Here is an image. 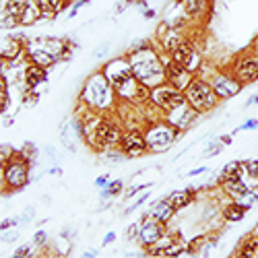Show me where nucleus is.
Returning <instances> with one entry per match:
<instances>
[{
	"label": "nucleus",
	"mask_w": 258,
	"mask_h": 258,
	"mask_svg": "<svg viewBox=\"0 0 258 258\" xmlns=\"http://www.w3.org/2000/svg\"><path fill=\"white\" fill-rule=\"evenodd\" d=\"M77 101H81L85 107H89L93 112L110 114V112H116L118 95H116V89L112 87V83L101 73V69H97L83 81Z\"/></svg>",
	"instance_id": "f257e3e1"
},
{
	"label": "nucleus",
	"mask_w": 258,
	"mask_h": 258,
	"mask_svg": "<svg viewBox=\"0 0 258 258\" xmlns=\"http://www.w3.org/2000/svg\"><path fill=\"white\" fill-rule=\"evenodd\" d=\"M126 56H128V62H131L135 79L141 81L143 85H147L149 89L165 83L163 56H161V50L155 46V41H151V44L145 48L126 52Z\"/></svg>",
	"instance_id": "f03ea898"
},
{
	"label": "nucleus",
	"mask_w": 258,
	"mask_h": 258,
	"mask_svg": "<svg viewBox=\"0 0 258 258\" xmlns=\"http://www.w3.org/2000/svg\"><path fill=\"white\" fill-rule=\"evenodd\" d=\"M124 135V124L116 116V112L110 114H101L93 131L85 137V145H87L93 153H101L105 149L118 147Z\"/></svg>",
	"instance_id": "7ed1b4c3"
},
{
	"label": "nucleus",
	"mask_w": 258,
	"mask_h": 258,
	"mask_svg": "<svg viewBox=\"0 0 258 258\" xmlns=\"http://www.w3.org/2000/svg\"><path fill=\"white\" fill-rule=\"evenodd\" d=\"M184 95H186L188 105L201 116H207V114L215 112L219 107V103H221L217 93L213 91L211 81L207 77H203V75H197L195 79H192V83L186 87Z\"/></svg>",
	"instance_id": "20e7f679"
},
{
	"label": "nucleus",
	"mask_w": 258,
	"mask_h": 258,
	"mask_svg": "<svg viewBox=\"0 0 258 258\" xmlns=\"http://www.w3.org/2000/svg\"><path fill=\"white\" fill-rule=\"evenodd\" d=\"M31 167L33 165L21 155L19 149L11 159L3 161V195L5 197L23 190L31 182Z\"/></svg>",
	"instance_id": "39448f33"
},
{
	"label": "nucleus",
	"mask_w": 258,
	"mask_h": 258,
	"mask_svg": "<svg viewBox=\"0 0 258 258\" xmlns=\"http://www.w3.org/2000/svg\"><path fill=\"white\" fill-rule=\"evenodd\" d=\"M143 131H145L149 153H153V155L169 151V149L178 143V139L182 137V133L178 128H174L165 118H157V120L147 122Z\"/></svg>",
	"instance_id": "423d86ee"
},
{
	"label": "nucleus",
	"mask_w": 258,
	"mask_h": 258,
	"mask_svg": "<svg viewBox=\"0 0 258 258\" xmlns=\"http://www.w3.org/2000/svg\"><path fill=\"white\" fill-rule=\"evenodd\" d=\"M169 58L174 60L176 64H180V67H184L186 71H190L192 75H201V71L205 69V58L199 50V44L197 39L192 37L190 33L184 37L182 44L169 54Z\"/></svg>",
	"instance_id": "0eeeda50"
},
{
	"label": "nucleus",
	"mask_w": 258,
	"mask_h": 258,
	"mask_svg": "<svg viewBox=\"0 0 258 258\" xmlns=\"http://www.w3.org/2000/svg\"><path fill=\"white\" fill-rule=\"evenodd\" d=\"M207 79L211 81L213 91L217 93V97H219L221 101H227V99L238 97V95L242 93V89H244V85L231 75L229 69H217V71L209 73Z\"/></svg>",
	"instance_id": "6e6552de"
},
{
	"label": "nucleus",
	"mask_w": 258,
	"mask_h": 258,
	"mask_svg": "<svg viewBox=\"0 0 258 258\" xmlns=\"http://www.w3.org/2000/svg\"><path fill=\"white\" fill-rule=\"evenodd\" d=\"M227 69L246 87V85H252L258 81V56L250 50H244L238 56H233Z\"/></svg>",
	"instance_id": "1a4fd4ad"
},
{
	"label": "nucleus",
	"mask_w": 258,
	"mask_h": 258,
	"mask_svg": "<svg viewBox=\"0 0 258 258\" xmlns=\"http://www.w3.org/2000/svg\"><path fill=\"white\" fill-rule=\"evenodd\" d=\"M149 101H151L161 114H165L169 110H174L176 105L184 103L186 95H184V91L176 89L174 85L161 83V85H157V87H153L151 91H149Z\"/></svg>",
	"instance_id": "9d476101"
},
{
	"label": "nucleus",
	"mask_w": 258,
	"mask_h": 258,
	"mask_svg": "<svg viewBox=\"0 0 258 258\" xmlns=\"http://www.w3.org/2000/svg\"><path fill=\"white\" fill-rule=\"evenodd\" d=\"M101 73L105 75V79L112 83V87L118 89L120 85H124L128 79H133V69H131V62H128V56L122 54V56H112L103 60L101 64Z\"/></svg>",
	"instance_id": "9b49d317"
},
{
	"label": "nucleus",
	"mask_w": 258,
	"mask_h": 258,
	"mask_svg": "<svg viewBox=\"0 0 258 258\" xmlns=\"http://www.w3.org/2000/svg\"><path fill=\"white\" fill-rule=\"evenodd\" d=\"M118 147L122 149L128 159H141V157L149 155V147H147L143 128H124V135H122V141Z\"/></svg>",
	"instance_id": "f8f14e48"
},
{
	"label": "nucleus",
	"mask_w": 258,
	"mask_h": 258,
	"mask_svg": "<svg viewBox=\"0 0 258 258\" xmlns=\"http://www.w3.org/2000/svg\"><path fill=\"white\" fill-rule=\"evenodd\" d=\"M165 231H167V225L165 223H161L155 217H151L149 211L143 213V217H141V233H139V246L143 250L151 248Z\"/></svg>",
	"instance_id": "ddd939ff"
},
{
	"label": "nucleus",
	"mask_w": 258,
	"mask_h": 258,
	"mask_svg": "<svg viewBox=\"0 0 258 258\" xmlns=\"http://www.w3.org/2000/svg\"><path fill=\"white\" fill-rule=\"evenodd\" d=\"M163 118H165L171 126H174V128H178V131L184 135L186 131H190V128L197 124V120L201 118V114H197V112L188 105V101H184V103L176 105L174 110L165 112V114H163Z\"/></svg>",
	"instance_id": "4468645a"
},
{
	"label": "nucleus",
	"mask_w": 258,
	"mask_h": 258,
	"mask_svg": "<svg viewBox=\"0 0 258 258\" xmlns=\"http://www.w3.org/2000/svg\"><path fill=\"white\" fill-rule=\"evenodd\" d=\"M29 37L25 33H7L3 37V48H0V58L3 62H13L25 58V48H27Z\"/></svg>",
	"instance_id": "2eb2a0df"
},
{
	"label": "nucleus",
	"mask_w": 258,
	"mask_h": 258,
	"mask_svg": "<svg viewBox=\"0 0 258 258\" xmlns=\"http://www.w3.org/2000/svg\"><path fill=\"white\" fill-rule=\"evenodd\" d=\"M161 56H163V67H165V83L174 85V87L180 89V91H186V87L192 83V79H195L197 75H192L184 67L176 64L174 60L169 58V54H163L161 52Z\"/></svg>",
	"instance_id": "dca6fc26"
},
{
	"label": "nucleus",
	"mask_w": 258,
	"mask_h": 258,
	"mask_svg": "<svg viewBox=\"0 0 258 258\" xmlns=\"http://www.w3.org/2000/svg\"><path fill=\"white\" fill-rule=\"evenodd\" d=\"M199 188L197 186H186V188H180V190H171L167 195V201L174 205V209L180 213L188 207H192L197 201H199Z\"/></svg>",
	"instance_id": "f3484780"
},
{
	"label": "nucleus",
	"mask_w": 258,
	"mask_h": 258,
	"mask_svg": "<svg viewBox=\"0 0 258 258\" xmlns=\"http://www.w3.org/2000/svg\"><path fill=\"white\" fill-rule=\"evenodd\" d=\"M182 11L190 17L192 23H199V21H203L209 13H211V5L213 0H178Z\"/></svg>",
	"instance_id": "a211bd4d"
},
{
	"label": "nucleus",
	"mask_w": 258,
	"mask_h": 258,
	"mask_svg": "<svg viewBox=\"0 0 258 258\" xmlns=\"http://www.w3.org/2000/svg\"><path fill=\"white\" fill-rule=\"evenodd\" d=\"M25 58H27V62H31V64H37V67H44V69H52V67H56V64L60 62L56 56H52V54H48L46 50H41V48H37L35 44H31V41H27V48H25Z\"/></svg>",
	"instance_id": "6ab92c4d"
},
{
	"label": "nucleus",
	"mask_w": 258,
	"mask_h": 258,
	"mask_svg": "<svg viewBox=\"0 0 258 258\" xmlns=\"http://www.w3.org/2000/svg\"><path fill=\"white\" fill-rule=\"evenodd\" d=\"M219 201H221V215H223L225 223H240V221L246 217L248 209H246L242 203L231 201V199H225L223 195L219 197Z\"/></svg>",
	"instance_id": "aec40b11"
},
{
	"label": "nucleus",
	"mask_w": 258,
	"mask_h": 258,
	"mask_svg": "<svg viewBox=\"0 0 258 258\" xmlns=\"http://www.w3.org/2000/svg\"><path fill=\"white\" fill-rule=\"evenodd\" d=\"M219 190L225 199H231V201H242L246 197V192L250 190L248 184L244 182V176L242 178H235V180H221L219 184Z\"/></svg>",
	"instance_id": "412c9836"
},
{
	"label": "nucleus",
	"mask_w": 258,
	"mask_h": 258,
	"mask_svg": "<svg viewBox=\"0 0 258 258\" xmlns=\"http://www.w3.org/2000/svg\"><path fill=\"white\" fill-rule=\"evenodd\" d=\"M176 213H178V211L174 209V205L167 201V197H163V199L151 203V207H149V215H151V217H155L157 221L165 223V225L171 223V219L176 217Z\"/></svg>",
	"instance_id": "4be33fe9"
},
{
	"label": "nucleus",
	"mask_w": 258,
	"mask_h": 258,
	"mask_svg": "<svg viewBox=\"0 0 258 258\" xmlns=\"http://www.w3.org/2000/svg\"><path fill=\"white\" fill-rule=\"evenodd\" d=\"M48 77H50L48 75V69L27 62V67H25V85H27L29 89H37L39 85L48 83Z\"/></svg>",
	"instance_id": "5701e85b"
},
{
	"label": "nucleus",
	"mask_w": 258,
	"mask_h": 258,
	"mask_svg": "<svg viewBox=\"0 0 258 258\" xmlns=\"http://www.w3.org/2000/svg\"><path fill=\"white\" fill-rule=\"evenodd\" d=\"M29 3H33L41 15H44V21L48 19H56L64 9H67V0H29Z\"/></svg>",
	"instance_id": "b1692460"
},
{
	"label": "nucleus",
	"mask_w": 258,
	"mask_h": 258,
	"mask_svg": "<svg viewBox=\"0 0 258 258\" xmlns=\"http://www.w3.org/2000/svg\"><path fill=\"white\" fill-rule=\"evenodd\" d=\"M60 143H62V147L67 149L69 153H77L81 141H79L75 128H73V122H64V124L60 126Z\"/></svg>",
	"instance_id": "393cba45"
},
{
	"label": "nucleus",
	"mask_w": 258,
	"mask_h": 258,
	"mask_svg": "<svg viewBox=\"0 0 258 258\" xmlns=\"http://www.w3.org/2000/svg\"><path fill=\"white\" fill-rule=\"evenodd\" d=\"M244 176V161L240 159H233V161H227L221 171H219V176H217V184L221 180H235V178H242Z\"/></svg>",
	"instance_id": "a878e982"
},
{
	"label": "nucleus",
	"mask_w": 258,
	"mask_h": 258,
	"mask_svg": "<svg viewBox=\"0 0 258 258\" xmlns=\"http://www.w3.org/2000/svg\"><path fill=\"white\" fill-rule=\"evenodd\" d=\"M256 250H258V238L252 233H248L240 240V244H238V248H235L233 254L244 256V258H256Z\"/></svg>",
	"instance_id": "bb28decb"
},
{
	"label": "nucleus",
	"mask_w": 258,
	"mask_h": 258,
	"mask_svg": "<svg viewBox=\"0 0 258 258\" xmlns=\"http://www.w3.org/2000/svg\"><path fill=\"white\" fill-rule=\"evenodd\" d=\"M39 21H44V15H41V11L27 0V5L23 9V15H21V27H31L35 23H39Z\"/></svg>",
	"instance_id": "cd10ccee"
},
{
	"label": "nucleus",
	"mask_w": 258,
	"mask_h": 258,
	"mask_svg": "<svg viewBox=\"0 0 258 258\" xmlns=\"http://www.w3.org/2000/svg\"><path fill=\"white\" fill-rule=\"evenodd\" d=\"M99 159L105 165H122L124 161H128V157L124 155V151L120 147H112V149H105V151L99 153Z\"/></svg>",
	"instance_id": "c85d7f7f"
},
{
	"label": "nucleus",
	"mask_w": 258,
	"mask_h": 258,
	"mask_svg": "<svg viewBox=\"0 0 258 258\" xmlns=\"http://www.w3.org/2000/svg\"><path fill=\"white\" fill-rule=\"evenodd\" d=\"M124 192V182L122 180H110L105 188H99V201H114Z\"/></svg>",
	"instance_id": "c756f323"
},
{
	"label": "nucleus",
	"mask_w": 258,
	"mask_h": 258,
	"mask_svg": "<svg viewBox=\"0 0 258 258\" xmlns=\"http://www.w3.org/2000/svg\"><path fill=\"white\" fill-rule=\"evenodd\" d=\"M19 151H21V155H23L31 165H35V161H37V153H39V149L31 143V141H27V143H23L19 147Z\"/></svg>",
	"instance_id": "7c9ffc66"
},
{
	"label": "nucleus",
	"mask_w": 258,
	"mask_h": 258,
	"mask_svg": "<svg viewBox=\"0 0 258 258\" xmlns=\"http://www.w3.org/2000/svg\"><path fill=\"white\" fill-rule=\"evenodd\" d=\"M139 233H141V221H133V223H128L126 229H124V238L128 244H139Z\"/></svg>",
	"instance_id": "2f4dec72"
},
{
	"label": "nucleus",
	"mask_w": 258,
	"mask_h": 258,
	"mask_svg": "<svg viewBox=\"0 0 258 258\" xmlns=\"http://www.w3.org/2000/svg\"><path fill=\"white\" fill-rule=\"evenodd\" d=\"M31 244H33L37 250H44V248H48V246H50V235H48V231H46V229H37V231L33 233V240H31Z\"/></svg>",
	"instance_id": "473e14b6"
},
{
	"label": "nucleus",
	"mask_w": 258,
	"mask_h": 258,
	"mask_svg": "<svg viewBox=\"0 0 258 258\" xmlns=\"http://www.w3.org/2000/svg\"><path fill=\"white\" fill-rule=\"evenodd\" d=\"M151 188V182H145V184H133V186H128V188H124V192H122V197L128 201V199H135L137 195H141L143 190H149Z\"/></svg>",
	"instance_id": "72a5a7b5"
},
{
	"label": "nucleus",
	"mask_w": 258,
	"mask_h": 258,
	"mask_svg": "<svg viewBox=\"0 0 258 258\" xmlns=\"http://www.w3.org/2000/svg\"><path fill=\"white\" fill-rule=\"evenodd\" d=\"M19 238H21V231H19L17 227H11V229L0 231V242H3V244H15Z\"/></svg>",
	"instance_id": "f704fd0d"
},
{
	"label": "nucleus",
	"mask_w": 258,
	"mask_h": 258,
	"mask_svg": "<svg viewBox=\"0 0 258 258\" xmlns=\"http://www.w3.org/2000/svg\"><path fill=\"white\" fill-rule=\"evenodd\" d=\"M110 50H112V41H101V44H97L95 46V50H93V58L95 60H105L107 58V54H110Z\"/></svg>",
	"instance_id": "c9c22d12"
},
{
	"label": "nucleus",
	"mask_w": 258,
	"mask_h": 258,
	"mask_svg": "<svg viewBox=\"0 0 258 258\" xmlns=\"http://www.w3.org/2000/svg\"><path fill=\"white\" fill-rule=\"evenodd\" d=\"M149 197H151V192H147V190H143V192H141V197H137V201H135V203H133L131 207H126L122 215H131V213H135L137 209H141V207H143V205H145V203L149 201Z\"/></svg>",
	"instance_id": "e433bc0d"
},
{
	"label": "nucleus",
	"mask_w": 258,
	"mask_h": 258,
	"mask_svg": "<svg viewBox=\"0 0 258 258\" xmlns=\"http://www.w3.org/2000/svg\"><path fill=\"white\" fill-rule=\"evenodd\" d=\"M221 151H223V145H221V141L217 137V139H213L211 143H207V149H205L203 157H215V155H219Z\"/></svg>",
	"instance_id": "4c0bfd02"
},
{
	"label": "nucleus",
	"mask_w": 258,
	"mask_h": 258,
	"mask_svg": "<svg viewBox=\"0 0 258 258\" xmlns=\"http://www.w3.org/2000/svg\"><path fill=\"white\" fill-rule=\"evenodd\" d=\"M246 131H258V118H248L244 124H240L231 135H238V133H246Z\"/></svg>",
	"instance_id": "58836bf2"
},
{
	"label": "nucleus",
	"mask_w": 258,
	"mask_h": 258,
	"mask_svg": "<svg viewBox=\"0 0 258 258\" xmlns=\"http://www.w3.org/2000/svg\"><path fill=\"white\" fill-rule=\"evenodd\" d=\"M33 244H23V246H19L15 252H13V258H29L33 256Z\"/></svg>",
	"instance_id": "ea45409f"
},
{
	"label": "nucleus",
	"mask_w": 258,
	"mask_h": 258,
	"mask_svg": "<svg viewBox=\"0 0 258 258\" xmlns=\"http://www.w3.org/2000/svg\"><path fill=\"white\" fill-rule=\"evenodd\" d=\"M19 217H21V225H27V223H31L33 219H35V207H25L23 209V213H21L19 215Z\"/></svg>",
	"instance_id": "a19ab883"
},
{
	"label": "nucleus",
	"mask_w": 258,
	"mask_h": 258,
	"mask_svg": "<svg viewBox=\"0 0 258 258\" xmlns=\"http://www.w3.org/2000/svg\"><path fill=\"white\" fill-rule=\"evenodd\" d=\"M244 171L248 176L258 178V159H244Z\"/></svg>",
	"instance_id": "79ce46f5"
},
{
	"label": "nucleus",
	"mask_w": 258,
	"mask_h": 258,
	"mask_svg": "<svg viewBox=\"0 0 258 258\" xmlns=\"http://www.w3.org/2000/svg\"><path fill=\"white\" fill-rule=\"evenodd\" d=\"M89 3H91V0H77V3H73V7H71V11H69L67 17H69V19H75V17L79 15V11H81L83 7H87Z\"/></svg>",
	"instance_id": "37998d69"
},
{
	"label": "nucleus",
	"mask_w": 258,
	"mask_h": 258,
	"mask_svg": "<svg viewBox=\"0 0 258 258\" xmlns=\"http://www.w3.org/2000/svg\"><path fill=\"white\" fill-rule=\"evenodd\" d=\"M17 225H21V217H19V215H17V217H7V219L0 221V231L11 229V227H17Z\"/></svg>",
	"instance_id": "c03bdc74"
},
{
	"label": "nucleus",
	"mask_w": 258,
	"mask_h": 258,
	"mask_svg": "<svg viewBox=\"0 0 258 258\" xmlns=\"http://www.w3.org/2000/svg\"><path fill=\"white\" fill-rule=\"evenodd\" d=\"M15 151H17L15 147H11V145H3V147H0V159H3V161L11 159V157L15 155Z\"/></svg>",
	"instance_id": "a18cd8bd"
},
{
	"label": "nucleus",
	"mask_w": 258,
	"mask_h": 258,
	"mask_svg": "<svg viewBox=\"0 0 258 258\" xmlns=\"http://www.w3.org/2000/svg\"><path fill=\"white\" fill-rule=\"evenodd\" d=\"M44 153L48 155L50 163H58V153H56V149H54L52 145H46V147H44Z\"/></svg>",
	"instance_id": "49530a36"
},
{
	"label": "nucleus",
	"mask_w": 258,
	"mask_h": 258,
	"mask_svg": "<svg viewBox=\"0 0 258 258\" xmlns=\"http://www.w3.org/2000/svg\"><path fill=\"white\" fill-rule=\"evenodd\" d=\"M207 171H209V167H207V165H201V167L190 169L186 176H188V178H197V176H203V174H207Z\"/></svg>",
	"instance_id": "de8ad7c7"
},
{
	"label": "nucleus",
	"mask_w": 258,
	"mask_h": 258,
	"mask_svg": "<svg viewBox=\"0 0 258 258\" xmlns=\"http://www.w3.org/2000/svg\"><path fill=\"white\" fill-rule=\"evenodd\" d=\"M93 184H95V188H105L107 184H110V176H107V174H103V176H97Z\"/></svg>",
	"instance_id": "09e8293b"
},
{
	"label": "nucleus",
	"mask_w": 258,
	"mask_h": 258,
	"mask_svg": "<svg viewBox=\"0 0 258 258\" xmlns=\"http://www.w3.org/2000/svg\"><path fill=\"white\" fill-rule=\"evenodd\" d=\"M116 242V231H107L105 235H103V240H101V246H110V244H114Z\"/></svg>",
	"instance_id": "8fccbe9b"
},
{
	"label": "nucleus",
	"mask_w": 258,
	"mask_h": 258,
	"mask_svg": "<svg viewBox=\"0 0 258 258\" xmlns=\"http://www.w3.org/2000/svg\"><path fill=\"white\" fill-rule=\"evenodd\" d=\"M126 9H128V3H126V0H118V3L114 5V13H116V15H122Z\"/></svg>",
	"instance_id": "3c124183"
},
{
	"label": "nucleus",
	"mask_w": 258,
	"mask_h": 258,
	"mask_svg": "<svg viewBox=\"0 0 258 258\" xmlns=\"http://www.w3.org/2000/svg\"><path fill=\"white\" fill-rule=\"evenodd\" d=\"M75 227H64L62 231H60V235H62V238H67V240H73L75 238Z\"/></svg>",
	"instance_id": "603ef678"
},
{
	"label": "nucleus",
	"mask_w": 258,
	"mask_h": 258,
	"mask_svg": "<svg viewBox=\"0 0 258 258\" xmlns=\"http://www.w3.org/2000/svg\"><path fill=\"white\" fill-rule=\"evenodd\" d=\"M141 15H143L145 19H155V17H157V11L147 7V9H141Z\"/></svg>",
	"instance_id": "864d4df0"
},
{
	"label": "nucleus",
	"mask_w": 258,
	"mask_h": 258,
	"mask_svg": "<svg viewBox=\"0 0 258 258\" xmlns=\"http://www.w3.org/2000/svg\"><path fill=\"white\" fill-rule=\"evenodd\" d=\"M48 174H50V176H62V167H60L58 163H54V165L48 169Z\"/></svg>",
	"instance_id": "5fc2aeb1"
},
{
	"label": "nucleus",
	"mask_w": 258,
	"mask_h": 258,
	"mask_svg": "<svg viewBox=\"0 0 258 258\" xmlns=\"http://www.w3.org/2000/svg\"><path fill=\"white\" fill-rule=\"evenodd\" d=\"M219 141H221V145H223V147H227V145H231V143H233V135H221V137H219Z\"/></svg>",
	"instance_id": "6e6d98bb"
},
{
	"label": "nucleus",
	"mask_w": 258,
	"mask_h": 258,
	"mask_svg": "<svg viewBox=\"0 0 258 258\" xmlns=\"http://www.w3.org/2000/svg\"><path fill=\"white\" fill-rule=\"evenodd\" d=\"M128 5H137L139 9H147V0H126Z\"/></svg>",
	"instance_id": "4d7b16f0"
},
{
	"label": "nucleus",
	"mask_w": 258,
	"mask_h": 258,
	"mask_svg": "<svg viewBox=\"0 0 258 258\" xmlns=\"http://www.w3.org/2000/svg\"><path fill=\"white\" fill-rule=\"evenodd\" d=\"M258 103V93H254V95H250L248 99H246V107H252V105H256Z\"/></svg>",
	"instance_id": "13d9d810"
},
{
	"label": "nucleus",
	"mask_w": 258,
	"mask_h": 258,
	"mask_svg": "<svg viewBox=\"0 0 258 258\" xmlns=\"http://www.w3.org/2000/svg\"><path fill=\"white\" fill-rule=\"evenodd\" d=\"M248 50H250V52H254V54L258 56V35L252 39V44H250V48H248Z\"/></svg>",
	"instance_id": "bf43d9fd"
},
{
	"label": "nucleus",
	"mask_w": 258,
	"mask_h": 258,
	"mask_svg": "<svg viewBox=\"0 0 258 258\" xmlns=\"http://www.w3.org/2000/svg\"><path fill=\"white\" fill-rule=\"evenodd\" d=\"M93 256H97V250H85L83 252V258H93Z\"/></svg>",
	"instance_id": "052dcab7"
},
{
	"label": "nucleus",
	"mask_w": 258,
	"mask_h": 258,
	"mask_svg": "<svg viewBox=\"0 0 258 258\" xmlns=\"http://www.w3.org/2000/svg\"><path fill=\"white\" fill-rule=\"evenodd\" d=\"M13 122H15V118L7 114V116H5V128H9V126H13Z\"/></svg>",
	"instance_id": "680f3d73"
},
{
	"label": "nucleus",
	"mask_w": 258,
	"mask_h": 258,
	"mask_svg": "<svg viewBox=\"0 0 258 258\" xmlns=\"http://www.w3.org/2000/svg\"><path fill=\"white\" fill-rule=\"evenodd\" d=\"M250 233H252V235H256V238H258V221H256V225L252 227V231H250Z\"/></svg>",
	"instance_id": "e2e57ef3"
}]
</instances>
